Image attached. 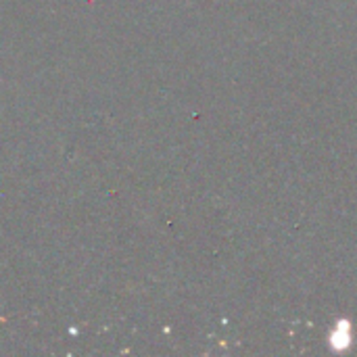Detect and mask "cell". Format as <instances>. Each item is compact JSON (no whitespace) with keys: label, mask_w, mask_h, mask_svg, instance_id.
<instances>
[{"label":"cell","mask_w":357,"mask_h":357,"mask_svg":"<svg viewBox=\"0 0 357 357\" xmlns=\"http://www.w3.org/2000/svg\"><path fill=\"white\" fill-rule=\"evenodd\" d=\"M330 347L334 351H347L353 342V334H351V322L345 318V320H338L334 324V328L330 330V338H328Z\"/></svg>","instance_id":"6da1fadb"}]
</instances>
